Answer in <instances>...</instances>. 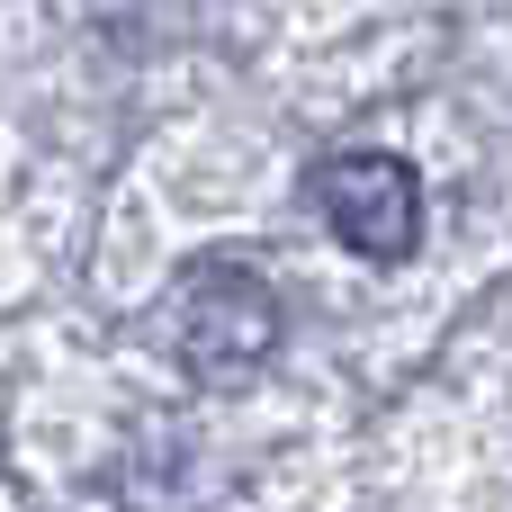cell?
Listing matches in <instances>:
<instances>
[{
    "label": "cell",
    "mask_w": 512,
    "mask_h": 512,
    "mask_svg": "<svg viewBox=\"0 0 512 512\" xmlns=\"http://www.w3.org/2000/svg\"><path fill=\"white\" fill-rule=\"evenodd\" d=\"M279 333H288V315H279L270 279H252V270H234V261H198V270L180 279L171 342H180V369H189V378L243 387L252 369L279 360Z\"/></svg>",
    "instance_id": "6da1fadb"
},
{
    "label": "cell",
    "mask_w": 512,
    "mask_h": 512,
    "mask_svg": "<svg viewBox=\"0 0 512 512\" xmlns=\"http://www.w3.org/2000/svg\"><path fill=\"white\" fill-rule=\"evenodd\" d=\"M315 207L360 261H405L423 243V171L405 153H378V144L333 153L315 171Z\"/></svg>",
    "instance_id": "7a4b0ae2"
}]
</instances>
